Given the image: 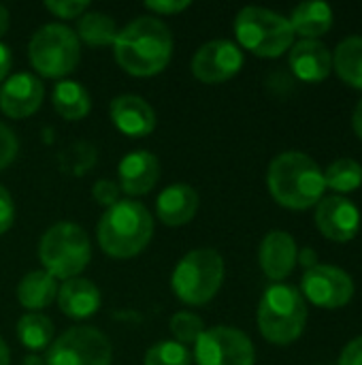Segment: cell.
<instances>
[{
    "instance_id": "cell-39",
    "label": "cell",
    "mask_w": 362,
    "mask_h": 365,
    "mask_svg": "<svg viewBox=\"0 0 362 365\" xmlns=\"http://www.w3.org/2000/svg\"><path fill=\"white\" fill-rule=\"evenodd\" d=\"M0 365H11V353L2 338H0Z\"/></svg>"
},
{
    "instance_id": "cell-27",
    "label": "cell",
    "mask_w": 362,
    "mask_h": 365,
    "mask_svg": "<svg viewBox=\"0 0 362 365\" xmlns=\"http://www.w3.org/2000/svg\"><path fill=\"white\" fill-rule=\"evenodd\" d=\"M324 184L337 192H354L362 186V165L354 158H339L324 171Z\"/></svg>"
},
{
    "instance_id": "cell-31",
    "label": "cell",
    "mask_w": 362,
    "mask_h": 365,
    "mask_svg": "<svg viewBox=\"0 0 362 365\" xmlns=\"http://www.w3.org/2000/svg\"><path fill=\"white\" fill-rule=\"evenodd\" d=\"M17 150H19V143H17L15 133L0 122V171L6 169L15 160Z\"/></svg>"
},
{
    "instance_id": "cell-40",
    "label": "cell",
    "mask_w": 362,
    "mask_h": 365,
    "mask_svg": "<svg viewBox=\"0 0 362 365\" xmlns=\"http://www.w3.org/2000/svg\"><path fill=\"white\" fill-rule=\"evenodd\" d=\"M6 30H9V11H6V6L0 4V36H2Z\"/></svg>"
},
{
    "instance_id": "cell-5",
    "label": "cell",
    "mask_w": 362,
    "mask_h": 365,
    "mask_svg": "<svg viewBox=\"0 0 362 365\" xmlns=\"http://www.w3.org/2000/svg\"><path fill=\"white\" fill-rule=\"evenodd\" d=\"M38 259L51 278H77L92 259L87 233L75 222H58L49 227L38 242Z\"/></svg>"
},
{
    "instance_id": "cell-8",
    "label": "cell",
    "mask_w": 362,
    "mask_h": 365,
    "mask_svg": "<svg viewBox=\"0 0 362 365\" xmlns=\"http://www.w3.org/2000/svg\"><path fill=\"white\" fill-rule=\"evenodd\" d=\"M28 56L38 75L60 79L77 68L81 60V43L70 28L62 24H47L32 34Z\"/></svg>"
},
{
    "instance_id": "cell-16",
    "label": "cell",
    "mask_w": 362,
    "mask_h": 365,
    "mask_svg": "<svg viewBox=\"0 0 362 365\" xmlns=\"http://www.w3.org/2000/svg\"><path fill=\"white\" fill-rule=\"evenodd\" d=\"M299 248L297 242L290 233L286 231H271L265 235L260 250H258V261L265 272V276L273 282H282L288 278L297 265Z\"/></svg>"
},
{
    "instance_id": "cell-21",
    "label": "cell",
    "mask_w": 362,
    "mask_h": 365,
    "mask_svg": "<svg viewBox=\"0 0 362 365\" xmlns=\"http://www.w3.org/2000/svg\"><path fill=\"white\" fill-rule=\"evenodd\" d=\"M288 21L292 26L294 34H301L303 38H318L331 30L333 9L329 2H320V0L301 2L299 6H294Z\"/></svg>"
},
{
    "instance_id": "cell-18",
    "label": "cell",
    "mask_w": 362,
    "mask_h": 365,
    "mask_svg": "<svg viewBox=\"0 0 362 365\" xmlns=\"http://www.w3.org/2000/svg\"><path fill=\"white\" fill-rule=\"evenodd\" d=\"M290 68L301 81H322L333 71V51L318 38H301L292 45Z\"/></svg>"
},
{
    "instance_id": "cell-30",
    "label": "cell",
    "mask_w": 362,
    "mask_h": 365,
    "mask_svg": "<svg viewBox=\"0 0 362 365\" xmlns=\"http://www.w3.org/2000/svg\"><path fill=\"white\" fill-rule=\"evenodd\" d=\"M87 6H90V2H85V0H47L45 2V9L60 19L81 17L87 11Z\"/></svg>"
},
{
    "instance_id": "cell-33",
    "label": "cell",
    "mask_w": 362,
    "mask_h": 365,
    "mask_svg": "<svg viewBox=\"0 0 362 365\" xmlns=\"http://www.w3.org/2000/svg\"><path fill=\"white\" fill-rule=\"evenodd\" d=\"M15 220V205L4 186H0V235L6 233L13 227Z\"/></svg>"
},
{
    "instance_id": "cell-24",
    "label": "cell",
    "mask_w": 362,
    "mask_h": 365,
    "mask_svg": "<svg viewBox=\"0 0 362 365\" xmlns=\"http://www.w3.org/2000/svg\"><path fill=\"white\" fill-rule=\"evenodd\" d=\"M333 66L348 86L362 90V36H348L337 45Z\"/></svg>"
},
{
    "instance_id": "cell-1",
    "label": "cell",
    "mask_w": 362,
    "mask_h": 365,
    "mask_svg": "<svg viewBox=\"0 0 362 365\" xmlns=\"http://www.w3.org/2000/svg\"><path fill=\"white\" fill-rule=\"evenodd\" d=\"M113 53L128 75L151 77L166 68L173 56V34L162 19L143 15L117 30Z\"/></svg>"
},
{
    "instance_id": "cell-9",
    "label": "cell",
    "mask_w": 362,
    "mask_h": 365,
    "mask_svg": "<svg viewBox=\"0 0 362 365\" xmlns=\"http://www.w3.org/2000/svg\"><path fill=\"white\" fill-rule=\"evenodd\" d=\"M113 351L105 334L94 327H70L47 349V365H111Z\"/></svg>"
},
{
    "instance_id": "cell-37",
    "label": "cell",
    "mask_w": 362,
    "mask_h": 365,
    "mask_svg": "<svg viewBox=\"0 0 362 365\" xmlns=\"http://www.w3.org/2000/svg\"><path fill=\"white\" fill-rule=\"evenodd\" d=\"M297 261H301V265H305L307 269H312V267L318 265V255H316L314 248H303V250L299 252Z\"/></svg>"
},
{
    "instance_id": "cell-25",
    "label": "cell",
    "mask_w": 362,
    "mask_h": 365,
    "mask_svg": "<svg viewBox=\"0 0 362 365\" xmlns=\"http://www.w3.org/2000/svg\"><path fill=\"white\" fill-rule=\"evenodd\" d=\"M115 36H117V26L113 17L98 11H87L79 17V26H77L79 41L92 47H102V45H113Z\"/></svg>"
},
{
    "instance_id": "cell-36",
    "label": "cell",
    "mask_w": 362,
    "mask_h": 365,
    "mask_svg": "<svg viewBox=\"0 0 362 365\" xmlns=\"http://www.w3.org/2000/svg\"><path fill=\"white\" fill-rule=\"evenodd\" d=\"M11 64H13V53L9 49V45L0 43V83L6 79V75L11 71Z\"/></svg>"
},
{
    "instance_id": "cell-26",
    "label": "cell",
    "mask_w": 362,
    "mask_h": 365,
    "mask_svg": "<svg viewBox=\"0 0 362 365\" xmlns=\"http://www.w3.org/2000/svg\"><path fill=\"white\" fill-rule=\"evenodd\" d=\"M17 338L30 351L49 349L53 340V323L41 312H28L17 321Z\"/></svg>"
},
{
    "instance_id": "cell-13",
    "label": "cell",
    "mask_w": 362,
    "mask_h": 365,
    "mask_svg": "<svg viewBox=\"0 0 362 365\" xmlns=\"http://www.w3.org/2000/svg\"><path fill=\"white\" fill-rule=\"evenodd\" d=\"M316 227L324 237L346 244L354 240L361 229V212L350 199L341 195H333L318 203Z\"/></svg>"
},
{
    "instance_id": "cell-3",
    "label": "cell",
    "mask_w": 362,
    "mask_h": 365,
    "mask_svg": "<svg viewBox=\"0 0 362 365\" xmlns=\"http://www.w3.org/2000/svg\"><path fill=\"white\" fill-rule=\"evenodd\" d=\"M96 235L100 248L111 259H132L151 242L154 218L143 203L119 199L100 216Z\"/></svg>"
},
{
    "instance_id": "cell-7",
    "label": "cell",
    "mask_w": 362,
    "mask_h": 365,
    "mask_svg": "<svg viewBox=\"0 0 362 365\" xmlns=\"http://www.w3.org/2000/svg\"><path fill=\"white\" fill-rule=\"evenodd\" d=\"M224 282V259L218 250L198 248L188 252L175 267L171 287L173 293L188 306L211 302Z\"/></svg>"
},
{
    "instance_id": "cell-10",
    "label": "cell",
    "mask_w": 362,
    "mask_h": 365,
    "mask_svg": "<svg viewBox=\"0 0 362 365\" xmlns=\"http://www.w3.org/2000/svg\"><path fill=\"white\" fill-rule=\"evenodd\" d=\"M196 365H254L256 351L252 340L235 327H211L194 344Z\"/></svg>"
},
{
    "instance_id": "cell-19",
    "label": "cell",
    "mask_w": 362,
    "mask_h": 365,
    "mask_svg": "<svg viewBox=\"0 0 362 365\" xmlns=\"http://www.w3.org/2000/svg\"><path fill=\"white\" fill-rule=\"evenodd\" d=\"M198 210V195L190 184H173L158 195L156 214L166 227L188 225Z\"/></svg>"
},
{
    "instance_id": "cell-20",
    "label": "cell",
    "mask_w": 362,
    "mask_h": 365,
    "mask_svg": "<svg viewBox=\"0 0 362 365\" xmlns=\"http://www.w3.org/2000/svg\"><path fill=\"white\" fill-rule=\"evenodd\" d=\"M58 306L60 310L70 319H87L98 312L100 308V291L94 282L85 278H70L64 280L62 287H58Z\"/></svg>"
},
{
    "instance_id": "cell-23",
    "label": "cell",
    "mask_w": 362,
    "mask_h": 365,
    "mask_svg": "<svg viewBox=\"0 0 362 365\" xmlns=\"http://www.w3.org/2000/svg\"><path fill=\"white\" fill-rule=\"evenodd\" d=\"M51 103H53V109L64 120H81L92 109V98L87 90L79 81H70V79H64L53 88Z\"/></svg>"
},
{
    "instance_id": "cell-6",
    "label": "cell",
    "mask_w": 362,
    "mask_h": 365,
    "mask_svg": "<svg viewBox=\"0 0 362 365\" xmlns=\"http://www.w3.org/2000/svg\"><path fill=\"white\" fill-rule=\"evenodd\" d=\"M235 34L243 49L260 58H277L294 43L288 17L265 6L241 9L235 19Z\"/></svg>"
},
{
    "instance_id": "cell-2",
    "label": "cell",
    "mask_w": 362,
    "mask_h": 365,
    "mask_svg": "<svg viewBox=\"0 0 362 365\" xmlns=\"http://www.w3.org/2000/svg\"><path fill=\"white\" fill-rule=\"evenodd\" d=\"M271 197L288 210H309L322 201L326 190L320 165L297 150L275 156L267 171Z\"/></svg>"
},
{
    "instance_id": "cell-29",
    "label": "cell",
    "mask_w": 362,
    "mask_h": 365,
    "mask_svg": "<svg viewBox=\"0 0 362 365\" xmlns=\"http://www.w3.org/2000/svg\"><path fill=\"white\" fill-rule=\"evenodd\" d=\"M171 334L175 338V342L188 346V344H196V340L201 338V334L205 331V323L201 317L192 314V312H177L171 317Z\"/></svg>"
},
{
    "instance_id": "cell-17",
    "label": "cell",
    "mask_w": 362,
    "mask_h": 365,
    "mask_svg": "<svg viewBox=\"0 0 362 365\" xmlns=\"http://www.w3.org/2000/svg\"><path fill=\"white\" fill-rule=\"evenodd\" d=\"M111 120L126 137H147L156 128V113L151 105L134 94H122L111 101Z\"/></svg>"
},
{
    "instance_id": "cell-11",
    "label": "cell",
    "mask_w": 362,
    "mask_h": 365,
    "mask_svg": "<svg viewBox=\"0 0 362 365\" xmlns=\"http://www.w3.org/2000/svg\"><path fill=\"white\" fill-rule=\"evenodd\" d=\"M301 295L307 297L318 308L337 310L352 302L354 280L341 267L318 263L316 267H312L303 274Z\"/></svg>"
},
{
    "instance_id": "cell-32",
    "label": "cell",
    "mask_w": 362,
    "mask_h": 365,
    "mask_svg": "<svg viewBox=\"0 0 362 365\" xmlns=\"http://www.w3.org/2000/svg\"><path fill=\"white\" fill-rule=\"evenodd\" d=\"M92 195L96 199V203H100L102 207H111L119 201V195H122V188L117 182H111V180H98L92 188Z\"/></svg>"
},
{
    "instance_id": "cell-12",
    "label": "cell",
    "mask_w": 362,
    "mask_h": 365,
    "mask_svg": "<svg viewBox=\"0 0 362 365\" xmlns=\"http://www.w3.org/2000/svg\"><path fill=\"white\" fill-rule=\"evenodd\" d=\"M243 66V51L226 38L201 45L192 58V73L203 83H222L235 77Z\"/></svg>"
},
{
    "instance_id": "cell-22",
    "label": "cell",
    "mask_w": 362,
    "mask_h": 365,
    "mask_svg": "<svg viewBox=\"0 0 362 365\" xmlns=\"http://www.w3.org/2000/svg\"><path fill=\"white\" fill-rule=\"evenodd\" d=\"M55 297H58V282L45 269L28 272L17 284V299L30 312H38L47 308Z\"/></svg>"
},
{
    "instance_id": "cell-41",
    "label": "cell",
    "mask_w": 362,
    "mask_h": 365,
    "mask_svg": "<svg viewBox=\"0 0 362 365\" xmlns=\"http://www.w3.org/2000/svg\"><path fill=\"white\" fill-rule=\"evenodd\" d=\"M23 365H47V364H45V359H41V357H36V355H28V357L23 359Z\"/></svg>"
},
{
    "instance_id": "cell-14",
    "label": "cell",
    "mask_w": 362,
    "mask_h": 365,
    "mask_svg": "<svg viewBox=\"0 0 362 365\" xmlns=\"http://www.w3.org/2000/svg\"><path fill=\"white\" fill-rule=\"evenodd\" d=\"M45 96L43 81L32 73H15L0 88V111L6 118L21 120L38 111Z\"/></svg>"
},
{
    "instance_id": "cell-4",
    "label": "cell",
    "mask_w": 362,
    "mask_h": 365,
    "mask_svg": "<svg viewBox=\"0 0 362 365\" xmlns=\"http://www.w3.org/2000/svg\"><path fill=\"white\" fill-rule=\"evenodd\" d=\"M258 329L271 344L286 346L301 338L307 323V304L292 284H271L258 304Z\"/></svg>"
},
{
    "instance_id": "cell-38",
    "label": "cell",
    "mask_w": 362,
    "mask_h": 365,
    "mask_svg": "<svg viewBox=\"0 0 362 365\" xmlns=\"http://www.w3.org/2000/svg\"><path fill=\"white\" fill-rule=\"evenodd\" d=\"M352 128H354V133H356V135L362 139V98L358 101L356 109H354V115H352Z\"/></svg>"
},
{
    "instance_id": "cell-28",
    "label": "cell",
    "mask_w": 362,
    "mask_h": 365,
    "mask_svg": "<svg viewBox=\"0 0 362 365\" xmlns=\"http://www.w3.org/2000/svg\"><path fill=\"white\" fill-rule=\"evenodd\" d=\"M145 365H192V353L175 340H160L145 353Z\"/></svg>"
},
{
    "instance_id": "cell-15",
    "label": "cell",
    "mask_w": 362,
    "mask_h": 365,
    "mask_svg": "<svg viewBox=\"0 0 362 365\" xmlns=\"http://www.w3.org/2000/svg\"><path fill=\"white\" fill-rule=\"evenodd\" d=\"M119 188L130 197L147 195L160 180V163L147 150H134L126 154L117 165Z\"/></svg>"
},
{
    "instance_id": "cell-35",
    "label": "cell",
    "mask_w": 362,
    "mask_h": 365,
    "mask_svg": "<svg viewBox=\"0 0 362 365\" xmlns=\"http://www.w3.org/2000/svg\"><path fill=\"white\" fill-rule=\"evenodd\" d=\"M339 365H362V336L346 344L339 355Z\"/></svg>"
},
{
    "instance_id": "cell-34",
    "label": "cell",
    "mask_w": 362,
    "mask_h": 365,
    "mask_svg": "<svg viewBox=\"0 0 362 365\" xmlns=\"http://www.w3.org/2000/svg\"><path fill=\"white\" fill-rule=\"evenodd\" d=\"M145 6L154 11L156 15H175V13L186 11L190 2L188 0H149L145 2Z\"/></svg>"
}]
</instances>
